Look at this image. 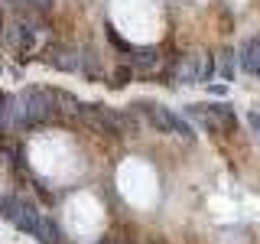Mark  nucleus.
<instances>
[{
    "label": "nucleus",
    "instance_id": "3",
    "mask_svg": "<svg viewBox=\"0 0 260 244\" xmlns=\"http://www.w3.org/2000/svg\"><path fill=\"white\" fill-rule=\"evenodd\" d=\"M134 111H140L146 120H150L156 130H162V134H176V137H185V140H192V127L185 124L182 117H179L176 111H169V108H162V104H153V101H137V104H130Z\"/></svg>",
    "mask_w": 260,
    "mask_h": 244
},
{
    "label": "nucleus",
    "instance_id": "4",
    "mask_svg": "<svg viewBox=\"0 0 260 244\" xmlns=\"http://www.w3.org/2000/svg\"><path fill=\"white\" fill-rule=\"evenodd\" d=\"M215 72V59H202V55H179L173 72H169V85H192V81H208Z\"/></svg>",
    "mask_w": 260,
    "mask_h": 244
},
{
    "label": "nucleus",
    "instance_id": "11",
    "mask_svg": "<svg viewBox=\"0 0 260 244\" xmlns=\"http://www.w3.org/2000/svg\"><path fill=\"white\" fill-rule=\"evenodd\" d=\"M247 120H250V127H254V130H257V140H260V111H254V114H250V117H247Z\"/></svg>",
    "mask_w": 260,
    "mask_h": 244
},
{
    "label": "nucleus",
    "instance_id": "7",
    "mask_svg": "<svg viewBox=\"0 0 260 244\" xmlns=\"http://www.w3.org/2000/svg\"><path fill=\"white\" fill-rule=\"evenodd\" d=\"M49 62L62 72H81L85 52H78V49H55V52H49Z\"/></svg>",
    "mask_w": 260,
    "mask_h": 244
},
{
    "label": "nucleus",
    "instance_id": "5",
    "mask_svg": "<svg viewBox=\"0 0 260 244\" xmlns=\"http://www.w3.org/2000/svg\"><path fill=\"white\" fill-rule=\"evenodd\" d=\"M189 114L199 117L208 130H234L238 127V117L228 104H189Z\"/></svg>",
    "mask_w": 260,
    "mask_h": 244
},
{
    "label": "nucleus",
    "instance_id": "6",
    "mask_svg": "<svg viewBox=\"0 0 260 244\" xmlns=\"http://www.w3.org/2000/svg\"><path fill=\"white\" fill-rule=\"evenodd\" d=\"M238 62L247 75H257L260 78V36H250L244 39L241 49H238Z\"/></svg>",
    "mask_w": 260,
    "mask_h": 244
},
{
    "label": "nucleus",
    "instance_id": "8",
    "mask_svg": "<svg viewBox=\"0 0 260 244\" xmlns=\"http://www.w3.org/2000/svg\"><path fill=\"white\" fill-rule=\"evenodd\" d=\"M130 65L140 69V72H153L159 65V52L156 49H134V52H130Z\"/></svg>",
    "mask_w": 260,
    "mask_h": 244
},
{
    "label": "nucleus",
    "instance_id": "1",
    "mask_svg": "<svg viewBox=\"0 0 260 244\" xmlns=\"http://www.w3.org/2000/svg\"><path fill=\"white\" fill-rule=\"evenodd\" d=\"M59 92L46 88H26L20 95H10V111H7V127H36L55 114Z\"/></svg>",
    "mask_w": 260,
    "mask_h": 244
},
{
    "label": "nucleus",
    "instance_id": "2",
    "mask_svg": "<svg viewBox=\"0 0 260 244\" xmlns=\"http://www.w3.org/2000/svg\"><path fill=\"white\" fill-rule=\"evenodd\" d=\"M75 114L94 130V134H104V137H127V134H134V130L140 127L130 111H111V108H104V104L78 101Z\"/></svg>",
    "mask_w": 260,
    "mask_h": 244
},
{
    "label": "nucleus",
    "instance_id": "9",
    "mask_svg": "<svg viewBox=\"0 0 260 244\" xmlns=\"http://www.w3.org/2000/svg\"><path fill=\"white\" fill-rule=\"evenodd\" d=\"M221 75L224 78L234 75V52H221Z\"/></svg>",
    "mask_w": 260,
    "mask_h": 244
},
{
    "label": "nucleus",
    "instance_id": "10",
    "mask_svg": "<svg viewBox=\"0 0 260 244\" xmlns=\"http://www.w3.org/2000/svg\"><path fill=\"white\" fill-rule=\"evenodd\" d=\"M130 75H134V69H127V65H124V69H117V72H114V85H124Z\"/></svg>",
    "mask_w": 260,
    "mask_h": 244
}]
</instances>
